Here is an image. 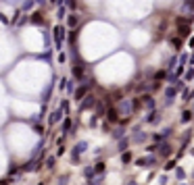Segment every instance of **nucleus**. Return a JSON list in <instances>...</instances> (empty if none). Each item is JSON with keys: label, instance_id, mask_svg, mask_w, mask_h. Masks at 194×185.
I'll use <instances>...</instances> for the list:
<instances>
[{"label": "nucleus", "instance_id": "obj_1", "mask_svg": "<svg viewBox=\"0 0 194 185\" xmlns=\"http://www.w3.org/2000/svg\"><path fill=\"white\" fill-rule=\"evenodd\" d=\"M94 104H96V98H94L92 94H88V96H86V98L82 100V106H79V110L84 112V110H88V108H92Z\"/></svg>", "mask_w": 194, "mask_h": 185}, {"label": "nucleus", "instance_id": "obj_2", "mask_svg": "<svg viewBox=\"0 0 194 185\" xmlns=\"http://www.w3.org/2000/svg\"><path fill=\"white\" fill-rule=\"evenodd\" d=\"M86 150H88V143H86V141H79V143L75 146V150H73V154H71L75 164H77V160H79V154H82V152H86Z\"/></svg>", "mask_w": 194, "mask_h": 185}, {"label": "nucleus", "instance_id": "obj_3", "mask_svg": "<svg viewBox=\"0 0 194 185\" xmlns=\"http://www.w3.org/2000/svg\"><path fill=\"white\" fill-rule=\"evenodd\" d=\"M90 92V83H84V85H79L77 90H75V100H84L86 96Z\"/></svg>", "mask_w": 194, "mask_h": 185}, {"label": "nucleus", "instance_id": "obj_4", "mask_svg": "<svg viewBox=\"0 0 194 185\" xmlns=\"http://www.w3.org/2000/svg\"><path fill=\"white\" fill-rule=\"evenodd\" d=\"M136 164H138V166H152V164H154V158H152V156H146V158H138V160H136Z\"/></svg>", "mask_w": 194, "mask_h": 185}, {"label": "nucleus", "instance_id": "obj_5", "mask_svg": "<svg viewBox=\"0 0 194 185\" xmlns=\"http://www.w3.org/2000/svg\"><path fill=\"white\" fill-rule=\"evenodd\" d=\"M63 112H65L63 108H58V110H54V112H52V117H50V119H48V123H50V125H54V123H58V121L63 119Z\"/></svg>", "mask_w": 194, "mask_h": 185}, {"label": "nucleus", "instance_id": "obj_6", "mask_svg": "<svg viewBox=\"0 0 194 185\" xmlns=\"http://www.w3.org/2000/svg\"><path fill=\"white\" fill-rule=\"evenodd\" d=\"M54 38H56V44L61 46V42H63V38H65V27H54Z\"/></svg>", "mask_w": 194, "mask_h": 185}, {"label": "nucleus", "instance_id": "obj_7", "mask_svg": "<svg viewBox=\"0 0 194 185\" xmlns=\"http://www.w3.org/2000/svg\"><path fill=\"white\" fill-rule=\"evenodd\" d=\"M73 77H75V81H84V67L82 65L73 67Z\"/></svg>", "mask_w": 194, "mask_h": 185}, {"label": "nucleus", "instance_id": "obj_8", "mask_svg": "<svg viewBox=\"0 0 194 185\" xmlns=\"http://www.w3.org/2000/svg\"><path fill=\"white\" fill-rule=\"evenodd\" d=\"M117 112H119V110H117V108H109V110H106V119H109V121H113V123H115V121H117V119H119V114H117Z\"/></svg>", "mask_w": 194, "mask_h": 185}, {"label": "nucleus", "instance_id": "obj_9", "mask_svg": "<svg viewBox=\"0 0 194 185\" xmlns=\"http://www.w3.org/2000/svg\"><path fill=\"white\" fill-rule=\"evenodd\" d=\"M159 154H161V156H169V154H171V146H169V143H163V146L159 148Z\"/></svg>", "mask_w": 194, "mask_h": 185}, {"label": "nucleus", "instance_id": "obj_10", "mask_svg": "<svg viewBox=\"0 0 194 185\" xmlns=\"http://www.w3.org/2000/svg\"><path fill=\"white\" fill-rule=\"evenodd\" d=\"M169 44L175 48V50H180V48H182V40H180V38H171V40H169Z\"/></svg>", "mask_w": 194, "mask_h": 185}, {"label": "nucleus", "instance_id": "obj_11", "mask_svg": "<svg viewBox=\"0 0 194 185\" xmlns=\"http://www.w3.org/2000/svg\"><path fill=\"white\" fill-rule=\"evenodd\" d=\"M178 33H180V36H182V38H186V36H190V27H188V25H182V27H180V31H178Z\"/></svg>", "mask_w": 194, "mask_h": 185}, {"label": "nucleus", "instance_id": "obj_12", "mask_svg": "<svg viewBox=\"0 0 194 185\" xmlns=\"http://www.w3.org/2000/svg\"><path fill=\"white\" fill-rule=\"evenodd\" d=\"M71 125H73V123H71V119H65V121H63V133L71 131Z\"/></svg>", "mask_w": 194, "mask_h": 185}, {"label": "nucleus", "instance_id": "obj_13", "mask_svg": "<svg viewBox=\"0 0 194 185\" xmlns=\"http://www.w3.org/2000/svg\"><path fill=\"white\" fill-rule=\"evenodd\" d=\"M190 119H192V110H184V114H182V121H184V123H188Z\"/></svg>", "mask_w": 194, "mask_h": 185}, {"label": "nucleus", "instance_id": "obj_14", "mask_svg": "<svg viewBox=\"0 0 194 185\" xmlns=\"http://www.w3.org/2000/svg\"><path fill=\"white\" fill-rule=\"evenodd\" d=\"M130 160H132V154H130V152H123V154H121V162H123V164H127Z\"/></svg>", "mask_w": 194, "mask_h": 185}, {"label": "nucleus", "instance_id": "obj_15", "mask_svg": "<svg viewBox=\"0 0 194 185\" xmlns=\"http://www.w3.org/2000/svg\"><path fill=\"white\" fill-rule=\"evenodd\" d=\"M127 143H130V139H127V137H125V139H121V141H119V152H125Z\"/></svg>", "mask_w": 194, "mask_h": 185}, {"label": "nucleus", "instance_id": "obj_16", "mask_svg": "<svg viewBox=\"0 0 194 185\" xmlns=\"http://www.w3.org/2000/svg\"><path fill=\"white\" fill-rule=\"evenodd\" d=\"M54 162H56V158H54V156L46 158V169H52V166H54Z\"/></svg>", "mask_w": 194, "mask_h": 185}, {"label": "nucleus", "instance_id": "obj_17", "mask_svg": "<svg viewBox=\"0 0 194 185\" xmlns=\"http://www.w3.org/2000/svg\"><path fill=\"white\" fill-rule=\"evenodd\" d=\"M102 171H104V162H98L94 166V173H102Z\"/></svg>", "mask_w": 194, "mask_h": 185}, {"label": "nucleus", "instance_id": "obj_18", "mask_svg": "<svg viewBox=\"0 0 194 185\" xmlns=\"http://www.w3.org/2000/svg\"><path fill=\"white\" fill-rule=\"evenodd\" d=\"M163 77H165V71H159V73H154V79H157V81H161Z\"/></svg>", "mask_w": 194, "mask_h": 185}, {"label": "nucleus", "instance_id": "obj_19", "mask_svg": "<svg viewBox=\"0 0 194 185\" xmlns=\"http://www.w3.org/2000/svg\"><path fill=\"white\" fill-rule=\"evenodd\" d=\"M165 169H167V171H171V169H175V160H169V162L165 164Z\"/></svg>", "mask_w": 194, "mask_h": 185}, {"label": "nucleus", "instance_id": "obj_20", "mask_svg": "<svg viewBox=\"0 0 194 185\" xmlns=\"http://www.w3.org/2000/svg\"><path fill=\"white\" fill-rule=\"evenodd\" d=\"M175 175H178V179H184V177H186V173H184L182 169H178V171H175Z\"/></svg>", "mask_w": 194, "mask_h": 185}, {"label": "nucleus", "instance_id": "obj_21", "mask_svg": "<svg viewBox=\"0 0 194 185\" xmlns=\"http://www.w3.org/2000/svg\"><path fill=\"white\" fill-rule=\"evenodd\" d=\"M75 23H77V17H69V25H71V27H73V25H75Z\"/></svg>", "mask_w": 194, "mask_h": 185}, {"label": "nucleus", "instance_id": "obj_22", "mask_svg": "<svg viewBox=\"0 0 194 185\" xmlns=\"http://www.w3.org/2000/svg\"><path fill=\"white\" fill-rule=\"evenodd\" d=\"M192 77H194V71H192V69H190V71H188V73H186V79H188V81H190V79H192Z\"/></svg>", "mask_w": 194, "mask_h": 185}, {"label": "nucleus", "instance_id": "obj_23", "mask_svg": "<svg viewBox=\"0 0 194 185\" xmlns=\"http://www.w3.org/2000/svg\"><path fill=\"white\" fill-rule=\"evenodd\" d=\"M61 108H63V110H67V112H69V102H63V104H61Z\"/></svg>", "mask_w": 194, "mask_h": 185}, {"label": "nucleus", "instance_id": "obj_24", "mask_svg": "<svg viewBox=\"0 0 194 185\" xmlns=\"http://www.w3.org/2000/svg\"><path fill=\"white\" fill-rule=\"evenodd\" d=\"M113 135H115V137H121V135H123V129H117V131H115Z\"/></svg>", "mask_w": 194, "mask_h": 185}, {"label": "nucleus", "instance_id": "obj_25", "mask_svg": "<svg viewBox=\"0 0 194 185\" xmlns=\"http://www.w3.org/2000/svg\"><path fill=\"white\" fill-rule=\"evenodd\" d=\"M94 175V169H86V177H92Z\"/></svg>", "mask_w": 194, "mask_h": 185}, {"label": "nucleus", "instance_id": "obj_26", "mask_svg": "<svg viewBox=\"0 0 194 185\" xmlns=\"http://www.w3.org/2000/svg\"><path fill=\"white\" fill-rule=\"evenodd\" d=\"M40 185H44V183H40Z\"/></svg>", "mask_w": 194, "mask_h": 185}]
</instances>
